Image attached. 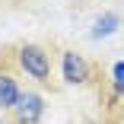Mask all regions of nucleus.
I'll use <instances>...</instances> for the list:
<instances>
[{"label":"nucleus","mask_w":124,"mask_h":124,"mask_svg":"<svg viewBox=\"0 0 124 124\" xmlns=\"http://www.w3.org/2000/svg\"><path fill=\"white\" fill-rule=\"evenodd\" d=\"M16 64H19V70L26 73L29 80H35V83H51V54H48L41 45H35V41L19 45Z\"/></svg>","instance_id":"f257e3e1"},{"label":"nucleus","mask_w":124,"mask_h":124,"mask_svg":"<svg viewBox=\"0 0 124 124\" xmlns=\"http://www.w3.org/2000/svg\"><path fill=\"white\" fill-rule=\"evenodd\" d=\"M10 115H13V124H38L41 115H45V99L35 89H22L19 102H16V108Z\"/></svg>","instance_id":"f03ea898"},{"label":"nucleus","mask_w":124,"mask_h":124,"mask_svg":"<svg viewBox=\"0 0 124 124\" xmlns=\"http://www.w3.org/2000/svg\"><path fill=\"white\" fill-rule=\"evenodd\" d=\"M61 80L67 86H86L89 83V64L77 51H64L61 54Z\"/></svg>","instance_id":"7ed1b4c3"},{"label":"nucleus","mask_w":124,"mask_h":124,"mask_svg":"<svg viewBox=\"0 0 124 124\" xmlns=\"http://www.w3.org/2000/svg\"><path fill=\"white\" fill-rule=\"evenodd\" d=\"M19 95H22L19 80L13 77V73L0 70V111H13V108H16V102H19Z\"/></svg>","instance_id":"20e7f679"},{"label":"nucleus","mask_w":124,"mask_h":124,"mask_svg":"<svg viewBox=\"0 0 124 124\" xmlns=\"http://www.w3.org/2000/svg\"><path fill=\"white\" fill-rule=\"evenodd\" d=\"M118 26H121V16H118L115 10H105L102 16H99V19L92 22V32H89V35H92L95 41H99V38H108V35H111Z\"/></svg>","instance_id":"39448f33"},{"label":"nucleus","mask_w":124,"mask_h":124,"mask_svg":"<svg viewBox=\"0 0 124 124\" xmlns=\"http://www.w3.org/2000/svg\"><path fill=\"white\" fill-rule=\"evenodd\" d=\"M111 83H115L118 92H124V61H118V64L111 67Z\"/></svg>","instance_id":"423d86ee"}]
</instances>
